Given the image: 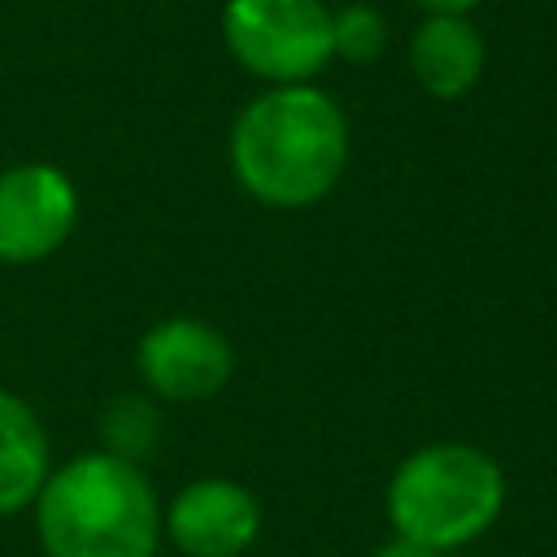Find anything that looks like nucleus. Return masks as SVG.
<instances>
[{"mask_svg":"<svg viewBox=\"0 0 557 557\" xmlns=\"http://www.w3.org/2000/svg\"><path fill=\"white\" fill-rule=\"evenodd\" d=\"M52 474V448L39 413L9 387H0V518L35 505Z\"/></svg>","mask_w":557,"mask_h":557,"instance_id":"nucleus-9","label":"nucleus"},{"mask_svg":"<svg viewBox=\"0 0 557 557\" xmlns=\"http://www.w3.org/2000/svg\"><path fill=\"white\" fill-rule=\"evenodd\" d=\"M135 370H139V383L157 400H174V405L209 400L231 383L235 348L213 322L174 313V318L152 322L139 335Z\"/></svg>","mask_w":557,"mask_h":557,"instance_id":"nucleus-5","label":"nucleus"},{"mask_svg":"<svg viewBox=\"0 0 557 557\" xmlns=\"http://www.w3.org/2000/svg\"><path fill=\"white\" fill-rule=\"evenodd\" d=\"M374 557H444V553H435V548H422V544H409V540L392 535Z\"/></svg>","mask_w":557,"mask_h":557,"instance_id":"nucleus-12","label":"nucleus"},{"mask_svg":"<svg viewBox=\"0 0 557 557\" xmlns=\"http://www.w3.org/2000/svg\"><path fill=\"white\" fill-rule=\"evenodd\" d=\"M226 152L252 200L270 209H309L344 178L348 117L313 83L265 87L235 113Z\"/></svg>","mask_w":557,"mask_h":557,"instance_id":"nucleus-1","label":"nucleus"},{"mask_svg":"<svg viewBox=\"0 0 557 557\" xmlns=\"http://www.w3.org/2000/svg\"><path fill=\"white\" fill-rule=\"evenodd\" d=\"M161 435V418H157V405L144 400V396H113L100 413V440H104V453L113 457H126V461H139Z\"/></svg>","mask_w":557,"mask_h":557,"instance_id":"nucleus-10","label":"nucleus"},{"mask_svg":"<svg viewBox=\"0 0 557 557\" xmlns=\"http://www.w3.org/2000/svg\"><path fill=\"white\" fill-rule=\"evenodd\" d=\"M387 17L374 4H344L331 13V52L339 61L366 65L387 52Z\"/></svg>","mask_w":557,"mask_h":557,"instance_id":"nucleus-11","label":"nucleus"},{"mask_svg":"<svg viewBox=\"0 0 557 557\" xmlns=\"http://www.w3.org/2000/svg\"><path fill=\"white\" fill-rule=\"evenodd\" d=\"M222 39L261 83H313L331 52V9L322 0H226Z\"/></svg>","mask_w":557,"mask_h":557,"instance_id":"nucleus-4","label":"nucleus"},{"mask_svg":"<svg viewBox=\"0 0 557 557\" xmlns=\"http://www.w3.org/2000/svg\"><path fill=\"white\" fill-rule=\"evenodd\" d=\"M161 531L183 557H244L261 535V505L235 479H191L161 509Z\"/></svg>","mask_w":557,"mask_h":557,"instance_id":"nucleus-7","label":"nucleus"},{"mask_svg":"<svg viewBox=\"0 0 557 557\" xmlns=\"http://www.w3.org/2000/svg\"><path fill=\"white\" fill-rule=\"evenodd\" d=\"M35 535L44 557H157L161 500L139 461L78 453L39 487Z\"/></svg>","mask_w":557,"mask_h":557,"instance_id":"nucleus-2","label":"nucleus"},{"mask_svg":"<svg viewBox=\"0 0 557 557\" xmlns=\"http://www.w3.org/2000/svg\"><path fill=\"white\" fill-rule=\"evenodd\" d=\"M422 13H470V9H479L483 0H413Z\"/></svg>","mask_w":557,"mask_h":557,"instance_id":"nucleus-13","label":"nucleus"},{"mask_svg":"<svg viewBox=\"0 0 557 557\" xmlns=\"http://www.w3.org/2000/svg\"><path fill=\"white\" fill-rule=\"evenodd\" d=\"M500 509H505L500 461L461 440H435L413 448L392 470L387 483L392 535L435 548L444 557L487 535Z\"/></svg>","mask_w":557,"mask_h":557,"instance_id":"nucleus-3","label":"nucleus"},{"mask_svg":"<svg viewBox=\"0 0 557 557\" xmlns=\"http://www.w3.org/2000/svg\"><path fill=\"white\" fill-rule=\"evenodd\" d=\"M78 226V187L52 161H17L0 170V261L35 265L52 257Z\"/></svg>","mask_w":557,"mask_h":557,"instance_id":"nucleus-6","label":"nucleus"},{"mask_svg":"<svg viewBox=\"0 0 557 557\" xmlns=\"http://www.w3.org/2000/svg\"><path fill=\"white\" fill-rule=\"evenodd\" d=\"M487 48L470 13H426L409 35V70L435 100H461L479 87Z\"/></svg>","mask_w":557,"mask_h":557,"instance_id":"nucleus-8","label":"nucleus"}]
</instances>
